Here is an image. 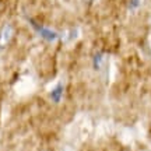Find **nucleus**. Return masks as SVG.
I'll list each match as a JSON object with an SVG mask.
<instances>
[{
	"instance_id": "nucleus-2",
	"label": "nucleus",
	"mask_w": 151,
	"mask_h": 151,
	"mask_svg": "<svg viewBox=\"0 0 151 151\" xmlns=\"http://www.w3.org/2000/svg\"><path fill=\"white\" fill-rule=\"evenodd\" d=\"M14 37V27L11 24H4L0 29V49L6 48Z\"/></svg>"
},
{
	"instance_id": "nucleus-1",
	"label": "nucleus",
	"mask_w": 151,
	"mask_h": 151,
	"mask_svg": "<svg viewBox=\"0 0 151 151\" xmlns=\"http://www.w3.org/2000/svg\"><path fill=\"white\" fill-rule=\"evenodd\" d=\"M29 24L34 28V31L39 35V38H42L43 41H46V42H56V41L60 39V34L58 31L52 29V28L45 27V25L34 21V20H29Z\"/></svg>"
},
{
	"instance_id": "nucleus-6",
	"label": "nucleus",
	"mask_w": 151,
	"mask_h": 151,
	"mask_svg": "<svg viewBox=\"0 0 151 151\" xmlns=\"http://www.w3.org/2000/svg\"><path fill=\"white\" fill-rule=\"evenodd\" d=\"M74 38H77V29H70L69 34H67V39H69V41H73Z\"/></svg>"
},
{
	"instance_id": "nucleus-5",
	"label": "nucleus",
	"mask_w": 151,
	"mask_h": 151,
	"mask_svg": "<svg viewBox=\"0 0 151 151\" xmlns=\"http://www.w3.org/2000/svg\"><path fill=\"white\" fill-rule=\"evenodd\" d=\"M141 0H130L129 1V10L130 11H136L139 7H140Z\"/></svg>"
},
{
	"instance_id": "nucleus-3",
	"label": "nucleus",
	"mask_w": 151,
	"mask_h": 151,
	"mask_svg": "<svg viewBox=\"0 0 151 151\" xmlns=\"http://www.w3.org/2000/svg\"><path fill=\"white\" fill-rule=\"evenodd\" d=\"M63 97H65V86H63V83H58V84L50 90L49 98H50V101L53 104H60L62 99H63Z\"/></svg>"
},
{
	"instance_id": "nucleus-4",
	"label": "nucleus",
	"mask_w": 151,
	"mask_h": 151,
	"mask_svg": "<svg viewBox=\"0 0 151 151\" xmlns=\"http://www.w3.org/2000/svg\"><path fill=\"white\" fill-rule=\"evenodd\" d=\"M104 63H105V53L99 50V52H97V53L92 56V67H94V70L99 71L102 69Z\"/></svg>"
}]
</instances>
